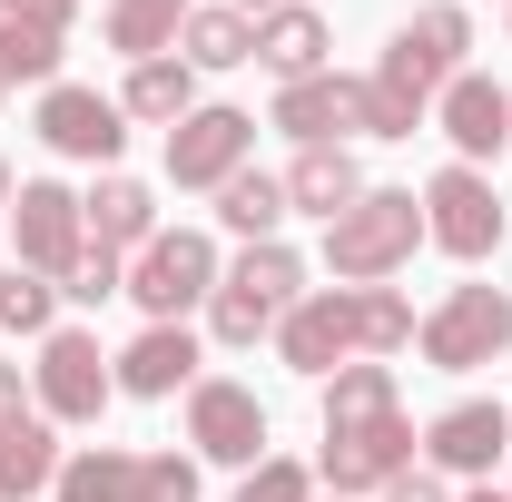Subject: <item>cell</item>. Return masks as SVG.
Segmentation results:
<instances>
[{
    "instance_id": "cell-1",
    "label": "cell",
    "mask_w": 512,
    "mask_h": 502,
    "mask_svg": "<svg viewBox=\"0 0 512 502\" xmlns=\"http://www.w3.org/2000/svg\"><path fill=\"white\" fill-rule=\"evenodd\" d=\"M414 247H424V197H414V188H365L335 227H325L335 286H384Z\"/></svg>"
},
{
    "instance_id": "cell-2",
    "label": "cell",
    "mask_w": 512,
    "mask_h": 502,
    "mask_svg": "<svg viewBox=\"0 0 512 502\" xmlns=\"http://www.w3.org/2000/svg\"><path fill=\"white\" fill-rule=\"evenodd\" d=\"M217 237L207 227H158L148 247L128 256V296L148 306V325H188V306H207L217 296Z\"/></svg>"
},
{
    "instance_id": "cell-3",
    "label": "cell",
    "mask_w": 512,
    "mask_h": 502,
    "mask_svg": "<svg viewBox=\"0 0 512 502\" xmlns=\"http://www.w3.org/2000/svg\"><path fill=\"white\" fill-rule=\"evenodd\" d=\"M404 463H414V424H404V404L335 414V424H325V453H316V473L335 483V502H345V493H384Z\"/></svg>"
},
{
    "instance_id": "cell-4",
    "label": "cell",
    "mask_w": 512,
    "mask_h": 502,
    "mask_svg": "<svg viewBox=\"0 0 512 502\" xmlns=\"http://www.w3.org/2000/svg\"><path fill=\"white\" fill-rule=\"evenodd\" d=\"M414 345H424V365H444V375H473V365L512 355V296H503V286H453L444 306L414 325Z\"/></svg>"
},
{
    "instance_id": "cell-5",
    "label": "cell",
    "mask_w": 512,
    "mask_h": 502,
    "mask_svg": "<svg viewBox=\"0 0 512 502\" xmlns=\"http://www.w3.org/2000/svg\"><path fill=\"white\" fill-rule=\"evenodd\" d=\"M30 394H40V414H50V424H99V414H109V394H119V375H109L99 335L50 325V335H40V365H30Z\"/></svg>"
},
{
    "instance_id": "cell-6",
    "label": "cell",
    "mask_w": 512,
    "mask_h": 502,
    "mask_svg": "<svg viewBox=\"0 0 512 502\" xmlns=\"http://www.w3.org/2000/svg\"><path fill=\"white\" fill-rule=\"evenodd\" d=\"M424 237L453 256V266H483V256L503 247V197H493V178L483 168H434V188H424Z\"/></svg>"
},
{
    "instance_id": "cell-7",
    "label": "cell",
    "mask_w": 512,
    "mask_h": 502,
    "mask_svg": "<svg viewBox=\"0 0 512 502\" xmlns=\"http://www.w3.org/2000/svg\"><path fill=\"white\" fill-rule=\"evenodd\" d=\"M247 158H256V119H247V109H227V99H197L188 119L168 128V178H178V188H207V197H217Z\"/></svg>"
},
{
    "instance_id": "cell-8",
    "label": "cell",
    "mask_w": 512,
    "mask_h": 502,
    "mask_svg": "<svg viewBox=\"0 0 512 502\" xmlns=\"http://www.w3.org/2000/svg\"><path fill=\"white\" fill-rule=\"evenodd\" d=\"M30 128H40L50 158H79V168H119V148H128V109L99 99V89H79V79H50Z\"/></svg>"
},
{
    "instance_id": "cell-9",
    "label": "cell",
    "mask_w": 512,
    "mask_h": 502,
    "mask_svg": "<svg viewBox=\"0 0 512 502\" xmlns=\"http://www.w3.org/2000/svg\"><path fill=\"white\" fill-rule=\"evenodd\" d=\"M188 443H197V463H237V473H256V463H266V404H256V384L197 375L188 384Z\"/></svg>"
},
{
    "instance_id": "cell-10",
    "label": "cell",
    "mask_w": 512,
    "mask_h": 502,
    "mask_svg": "<svg viewBox=\"0 0 512 502\" xmlns=\"http://www.w3.org/2000/svg\"><path fill=\"white\" fill-rule=\"evenodd\" d=\"M276 365H296L306 384L355 365V286H306L296 306L276 315Z\"/></svg>"
},
{
    "instance_id": "cell-11",
    "label": "cell",
    "mask_w": 512,
    "mask_h": 502,
    "mask_svg": "<svg viewBox=\"0 0 512 502\" xmlns=\"http://www.w3.org/2000/svg\"><path fill=\"white\" fill-rule=\"evenodd\" d=\"M10 237H20V266H30V276L60 286L69 266H79V247H89L79 197H69L60 178H20V188H10Z\"/></svg>"
},
{
    "instance_id": "cell-12",
    "label": "cell",
    "mask_w": 512,
    "mask_h": 502,
    "mask_svg": "<svg viewBox=\"0 0 512 502\" xmlns=\"http://www.w3.org/2000/svg\"><path fill=\"white\" fill-rule=\"evenodd\" d=\"M424 453H434V473H463V483H483V473L512 453V404H483V394L444 404V414L424 424Z\"/></svg>"
},
{
    "instance_id": "cell-13",
    "label": "cell",
    "mask_w": 512,
    "mask_h": 502,
    "mask_svg": "<svg viewBox=\"0 0 512 502\" xmlns=\"http://www.w3.org/2000/svg\"><path fill=\"white\" fill-rule=\"evenodd\" d=\"M434 128L453 138L463 168H483L493 148H512V89L483 79V69H463V79H444V99H434Z\"/></svg>"
},
{
    "instance_id": "cell-14",
    "label": "cell",
    "mask_w": 512,
    "mask_h": 502,
    "mask_svg": "<svg viewBox=\"0 0 512 502\" xmlns=\"http://www.w3.org/2000/svg\"><path fill=\"white\" fill-rule=\"evenodd\" d=\"M355 89H365V79H345V69L286 79L276 109H266V128H286L296 148H345V138H355Z\"/></svg>"
},
{
    "instance_id": "cell-15",
    "label": "cell",
    "mask_w": 512,
    "mask_h": 502,
    "mask_svg": "<svg viewBox=\"0 0 512 502\" xmlns=\"http://www.w3.org/2000/svg\"><path fill=\"white\" fill-rule=\"evenodd\" d=\"M109 375H119V394H138V404H168L178 384H197V335L188 325H138L119 355H109Z\"/></svg>"
},
{
    "instance_id": "cell-16",
    "label": "cell",
    "mask_w": 512,
    "mask_h": 502,
    "mask_svg": "<svg viewBox=\"0 0 512 502\" xmlns=\"http://www.w3.org/2000/svg\"><path fill=\"white\" fill-rule=\"evenodd\" d=\"M256 69H276V89H286V79H316V69H335V30H325V10H306V0H276V10L256 20Z\"/></svg>"
},
{
    "instance_id": "cell-17",
    "label": "cell",
    "mask_w": 512,
    "mask_h": 502,
    "mask_svg": "<svg viewBox=\"0 0 512 502\" xmlns=\"http://www.w3.org/2000/svg\"><path fill=\"white\" fill-rule=\"evenodd\" d=\"M79 227H89V247H109V256H138L148 237H158V197L138 188V178H99V188L79 197Z\"/></svg>"
},
{
    "instance_id": "cell-18",
    "label": "cell",
    "mask_w": 512,
    "mask_h": 502,
    "mask_svg": "<svg viewBox=\"0 0 512 502\" xmlns=\"http://www.w3.org/2000/svg\"><path fill=\"white\" fill-rule=\"evenodd\" d=\"M60 424L50 414H10L0 424V502H30V493H50L60 483Z\"/></svg>"
},
{
    "instance_id": "cell-19",
    "label": "cell",
    "mask_w": 512,
    "mask_h": 502,
    "mask_svg": "<svg viewBox=\"0 0 512 502\" xmlns=\"http://www.w3.org/2000/svg\"><path fill=\"white\" fill-rule=\"evenodd\" d=\"M355 197H365V168H355L345 148H296V168H286V207H306V217L335 227Z\"/></svg>"
},
{
    "instance_id": "cell-20",
    "label": "cell",
    "mask_w": 512,
    "mask_h": 502,
    "mask_svg": "<svg viewBox=\"0 0 512 502\" xmlns=\"http://www.w3.org/2000/svg\"><path fill=\"white\" fill-rule=\"evenodd\" d=\"M178 60L188 69H247L256 60V20L247 10H227V0H188V30H178Z\"/></svg>"
},
{
    "instance_id": "cell-21",
    "label": "cell",
    "mask_w": 512,
    "mask_h": 502,
    "mask_svg": "<svg viewBox=\"0 0 512 502\" xmlns=\"http://www.w3.org/2000/svg\"><path fill=\"white\" fill-rule=\"evenodd\" d=\"M50 502H138V453L128 443H79L50 483Z\"/></svg>"
},
{
    "instance_id": "cell-22",
    "label": "cell",
    "mask_w": 512,
    "mask_h": 502,
    "mask_svg": "<svg viewBox=\"0 0 512 502\" xmlns=\"http://www.w3.org/2000/svg\"><path fill=\"white\" fill-rule=\"evenodd\" d=\"M286 217H296V207H286V178H266V168H237V178L217 188V227L247 237V247H266Z\"/></svg>"
},
{
    "instance_id": "cell-23",
    "label": "cell",
    "mask_w": 512,
    "mask_h": 502,
    "mask_svg": "<svg viewBox=\"0 0 512 502\" xmlns=\"http://www.w3.org/2000/svg\"><path fill=\"white\" fill-rule=\"evenodd\" d=\"M119 109H128V119H148V128H178L197 109V69L188 60H138V69H128V89H119Z\"/></svg>"
},
{
    "instance_id": "cell-24",
    "label": "cell",
    "mask_w": 512,
    "mask_h": 502,
    "mask_svg": "<svg viewBox=\"0 0 512 502\" xmlns=\"http://www.w3.org/2000/svg\"><path fill=\"white\" fill-rule=\"evenodd\" d=\"M178 30H188V0H109V50H128V69L168 60Z\"/></svg>"
},
{
    "instance_id": "cell-25",
    "label": "cell",
    "mask_w": 512,
    "mask_h": 502,
    "mask_svg": "<svg viewBox=\"0 0 512 502\" xmlns=\"http://www.w3.org/2000/svg\"><path fill=\"white\" fill-rule=\"evenodd\" d=\"M217 286H237V296H256V306H296V296H306V256L286 247V237H266V247H247L237 256V266H227V276H217Z\"/></svg>"
},
{
    "instance_id": "cell-26",
    "label": "cell",
    "mask_w": 512,
    "mask_h": 502,
    "mask_svg": "<svg viewBox=\"0 0 512 502\" xmlns=\"http://www.w3.org/2000/svg\"><path fill=\"white\" fill-rule=\"evenodd\" d=\"M414 345V296L404 286H355V355L384 365V355H404Z\"/></svg>"
},
{
    "instance_id": "cell-27",
    "label": "cell",
    "mask_w": 512,
    "mask_h": 502,
    "mask_svg": "<svg viewBox=\"0 0 512 502\" xmlns=\"http://www.w3.org/2000/svg\"><path fill=\"white\" fill-rule=\"evenodd\" d=\"M60 30H40V20H0V89H50L60 79Z\"/></svg>"
},
{
    "instance_id": "cell-28",
    "label": "cell",
    "mask_w": 512,
    "mask_h": 502,
    "mask_svg": "<svg viewBox=\"0 0 512 502\" xmlns=\"http://www.w3.org/2000/svg\"><path fill=\"white\" fill-rule=\"evenodd\" d=\"M404 40L434 60V79H463V50H473V10H463V0H424V10L404 20Z\"/></svg>"
},
{
    "instance_id": "cell-29",
    "label": "cell",
    "mask_w": 512,
    "mask_h": 502,
    "mask_svg": "<svg viewBox=\"0 0 512 502\" xmlns=\"http://www.w3.org/2000/svg\"><path fill=\"white\" fill-rule=\"evenodd\" d=\"M50 315H60V286L30 276V266H10V286H0V325H10V335H50Z\"/></svg>"
},
{
    "instance_id": "cell-30",
    "label": "cell",
    "mask_w": 512,
    "mask_h": 502,
    "mask_svg": "<svg viewBox=\"0 0 512 502\" xmlns=\"http://www.w3.org/2000/svg\"><path fill=\"white\" fill-rule=\"evenodd\" d=\"M60 296H69V306H109V296H128V256H109V247H79V266L60 276Z\"/></svg>"
},
{
    "instance_id": "cell-31",
    "label": "cell",
    "mask_w": 512,
    "mask_h": 502,
    "mask_svg": "<svg viewBox=\"0 0 512 502\" xmlns=\"http://www.w3.org/2000/svg\"><path fill=\"white\" fill-rule=\"evenodd\" d=\"M207 335H217V345H256V335H276V306H256V296H237V286H217V296H207Z\"/></svg>"
},
{
    "instance_id": "cell-32",
    "label": "cell",
    "mask_w": 512,
    "mask_h": 502,
    "mask_svg": "<svg viewBox=\"0 0 512 502\" xmlns=\"http://www.w3.org/2000/svg\"><path fill=\"white\" fill-rule=\"evenodd\" d=\"M138 502H197V453H138Z\"/></svg>"
},
{
    "instance_id": "cell-33",
    "label": "cell",
    "mask_w": 512,
    "mask_h": 502,
    "mask_svg": "<svg viewBox=\"0 0 512 502\" xmlns=\"http://www.w3.org/2000/svg\"><path fill=\"white\" fill-rule=\"evenodd\" d=\"M237 502H316V473H306V463H286V453H266L247 483H237Z\"/></svg>"
},
{
    "instance_id": "cell-34",
    "label": "cell",
    "mask_w": 512,
    "mask_h": 502,
    "mask_svg": "<svg viewBox=\"0 0 512 502\" xmlns=\"http://www.w3.org/2000/svg\"><path fill=\"white\" fill-rule=\"evenodd\" d=\"M384 502H453V493H444V473H414V463H404V473L384 483Z\"/></svg>"
},
{
    "instance_id": "cell-35",
    "label": "cell",
    "mask_w": 512,
    "mask_h": 502,
    "mask_svg": "<svg viewBox=\"0 0 512 502\" xmlns=\"http://www.w3.org/2000/svg\"><path fill=\"white\" fill-rule=\"evenodd\" d=\"M20 20H40V30H60V40H69V20H79V0H20Z\"/></svg>"
},
{
    "instance_id": "cell-36",
    "label": "cell",
    "mask_w": 512,
    "mask_h": 502,
    "mask_svg": "<svg viewBox=\"0 0 512 502\" xmlns=\"http://www.w3.org/2000/svg\"><path fill=\"white\" fill-rule=\"evenodd\" d=\"M20 414V365H0V424Z\"/></svg>"
},
{
    "instance_id": "cell-37",
    "label": "cell",
    "mask_w": 512,
    "mask_h": 502,
    "mask_svg": "<svg viewBox=\"0 0 512 502\" xmlns=\"http://www.w3.org/2000/svg\"><path fill=\"white\" fill-rule=\"evenodd\" d=\"M0 217H10V158H0Z\"/></svg>"
},
{
    "instance_id": "cell-38",
    "label": "cell",
    "mask_w": 512,
    "mask_h": 502,
    "mask_svg": "<svg viewBox=\"0 0 512 502\" xmlns=\"http://www.w3.org/2000/svg\"><path fill=\"white\" fill-rule=\"evenodd\" d=\"M237 10H247V20H266V10H276V0H237Z\"/></svg>"
},
{
    "instance_id": "cell-39",
    "label": "cell",
    "mask_w": 512,
    "mask_h": 502,
    "mask_svg": "<svg viewBox=\"0 0 512 502\" xmlns=\"http://www.w3.org/2000/svg\"><path fill=\"white\" fill-rule=\"evenodd\" d=\"M473 502H512V493H493V483H483V493H473Z\"/></svg>"
},
{
    "instance_id": "cell-40",
    "label": "cell",
    "mask_w": 512,
    "mask_h": 502,
    "mask_svg": "<svg viewBox=\"0 0 512 502\" xmlns=\"http://www.w3.org/2000/svg\"><path fill=\"white\" fill-rule=\"evenodd\" d=\"M0 20H20V0H0Z\"/></svg>"
},
{
    "instance_id": "cell-41",
    "label": "cell",
    "mask_w": 512,
    "mask_h": 502,
    "mask_svg": "<svg viewBox=\"0 0 512 502\" xmlns=\"http://www.w3.org/2000/svg\"><path fill=\"white\" fill-rule=\"evenodd\" d=\"M0 286H10V266H0Z\"/></svg>"
},
{
    "instance_id": "cell-42",
    "label": "cell",
    "mask_w": 512,
    "mask_h": 502,
    "mask_svg": "<svg viewBox=\"0 0 512 502\" xmlns=\"http://www.w3.org/2000/svg\"><path fill=\"white\" fill-rule=\"evenodd\" d=\"M0 99H10V89H0Z\"/></svg>"
}]
</instances>
